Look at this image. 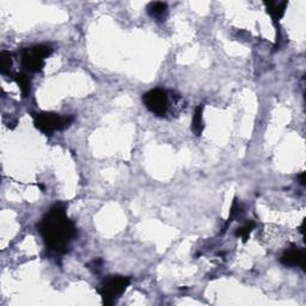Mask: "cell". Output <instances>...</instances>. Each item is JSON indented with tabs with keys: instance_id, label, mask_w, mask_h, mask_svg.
<instances>
[{
	"instance_id": "cell-6",
	"label": "cell",
	"mask_w": 306,
	"mask_h": 306,
	"mask_svg": "<svg viewBox=\"0 0 306 306\" xmlns=\"http://www.w3.org/2000/svg\"><path fill=\"white\" fill-rule=\"evenodd\" d=\"M305 251L299 248H292L283 253L280 262L286 267H301L305 270Z\"/></svg>"
},
{
	"instance_id": "cell-13",
	"label": "cell",
	"mask_w": 306,
	"mask_h": 306,
	"mask_svg": "<svg viewBox=\"0 0 306 306\" xmlns=\"http://www.w3.org/2000/svg\"><path fill=\"white\" fill-rule=\"evenodd\" d=\"M241 212H242V207L238 203L237 199H235L234 200V203H232V206H231V210H230V216H228L227 222H226V225H225V227H224V231L226 230V227H227V226L230 224H231L232 220H234L235 218H237V216L239 215V213H241Z\"/></svg>"
},
{
	"instance_id": "cell-2",
	"label": "cell",
	"mask_w": 306,
	"mask_h": 306,
	"mask_svg": "<svg viewBox=\"0 0 306 306\" xmlns=\"http://www.w3.org/2000/svg\"><path fill=\"white\" fill-rule=\"evenodd\" d=\"M142 102L145 107L155 114L156 116L165 117L167 115H174L182 110L181 96L172 94L164 89H153L142 96Z\"/></svg>"
},
{
	"instance_id": "cell-7",
	"label": "cell",
	"mask_w": 306,
	"mask_h": 306,
	"mask_svg": "<svg viewBox=\"0 0 306 306\" xmlns=\"http://www.w3.org/2000/svg\"><path fill=\"white\" fill-rule=\"evenodd\" d=\"M287 5L288 3L287 2H266L264 3V6H266L267 12L269 14L270 17H272L274 23L279 22L280 19L283 17L285 15Z\"/></svg>"
},
{
	"instance_id": "cell-14",
	"label": "cell",
	"mask_w": 306,
	"mask_h": 306,
	"mask_svg": "<svg viewBox=\"0 0 306 306\" xmlns=\"http://www.w3.org/2000/svg\"><path fill=\"white\" fill-rule=\"evenodd\" d=\"M298 178H299V181H300V184L305 186V174H304V172H301V174L298 176Z\"/></svg>"
},
{
	"instance_id": "cell-9",
	"label": "cell",
	"mask_w": 306,
	"mask_h": 306,
	"mask_svg": "<svg viewBox=\"0 0 306 306\" xmlns=\"http://www.w3.org/2000/svg\"><path fill=\"white\" fill-rule=\"evenodd\" d=\"M12 79H14L16 84L18 85L19 90H21L23 97H28L29 94H30V86H31V82L30 79H29V76L27 74H24V73H15Z\"/></svg>"
},
{
	"instance_id": "cell-10",
	"label": "cell",
	"mask_w": 306,
	"mask_h": 306,
	"mask_svg": "<svg viewBox=\"0 0 306 306\" xmlns=\"http://www.w3.org/2000/svg\"><path fill=\"white\" fill-rule=\"evenodd\" d=\"M168 11V5L165 3H151L147 6V12L152 18H162L164 17Z\"/></svg>"
},
{
	"instance_id": "cell-5",
	"label": "cell",
	"mask_w": 306,
	"mask_h": 306,
	"mask_svg": "<svg viewBox=\"0 0 306 306\" xmlns=\"http://www.w3.org/2000/svg\"><path fill=\"white\" fill-rule=\"evenodd\" d=\"M129 285L130 277L127 276L114 275L105 279V281L98 288V293L103 299V304L113 305Z\"/></svg>"
},
{
	"instance_id": "cell-8",
	"label": "cell",
	"mask_w": 306,
	"mask_h": 306,
	"mask_svg": "<svg viewBox=\"0 0 306 306\" xmlns=\"http://www.w3.org/2000/svg\"><path fill=\"white\" fill-rule=\"evenodd\" d=\"M203 105H199L194 111L193 121H191V130L196 136H199L203 132Z\"/></svg>"
},
{
	"instance_id": "cell-12",
	"label": "cell",
	"mask_w": 306,
	"mask_h": 306,
	"mask_svg": "<svg viewBox=\"0 0 306 306\" xmlns=\"http://www.w3.org/2000/svg\"><path fill=\"white\" fill-rule=\"evenodd\" d=\"M12 67V55L9 52H2L0 54V71L3 74H8Z\"/></svg>"
},
{
	"instance_id": "cell-11",
	"label": "cell",
	"mask_w": 306,
	"mask_h": 306,
	"mask_svg": "<svg viewBox=\"0 0 306 306\" xmlns=\"http://www.w3.org/2000/svg\"><path fill=\"white\" fill-rule=\"evenodd\" d=\"M255 222L250 221V222H247V224L242 226V227L237 228V231H236V237H241L242 239H243L244 243H247L248 239L250 238V235L251 232L254 231L255 228Z\"/></svg>"
},
{
	"instance_id": "cell-4",
	"label": "cell",
	"mask_w": 306,
	"mask_h": 306,
	"mask_svg": "<svg viewBox=\"0 0 306 306\" xmlns=\"http://www.w3.org/2000/svg\"><path fill=\"white\" fill-rule=\"evenodd\" d=\"M53 54V48L48 44H36L25 48L22 52V65L31 73L41 72L44 67V60Z\"/></svg>"
},
{
	"instance_id": "cell-3",
	"label": "cell",
	"mask_w": 306,
	"mask_h": 306,
	"mask_svg": "<svg viewBox=\"0 0 306 306\" xmlns=\"http://www.w3.org/2000/svg\"><path fill=\"white\" fill-rule=\"evenodd\" d=\"M72 122V116H61L56 113L43 111V113L34 114L35 127L46 135H53L55 132L68 128Z\"/></svg>"
},
{
	"instance_id": "cell-1",
	"label": "cell",
	"mask_w": 306,
	"mask_h": 306,
	"mask_svg": "<svg viewBox=\"0 0 306 306\" xmlns=\"http://www.w3.org/2000/svg\"><path fill=\"white\" fill-rule=\"evenodd\" d=\"M38 232L50 253L63 255L76 236L74 222L67 216L62 205H54L37 224Z\"/></svg>"
}]
</instances>
